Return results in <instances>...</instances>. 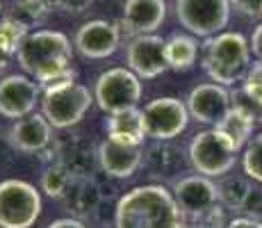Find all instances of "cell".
<instances>
[{
  "label": "cell",
  "instance_id": "obj_29",
  "mask_svg": "<svg viewBox=\"0 0 262 228\" xmlns=\"http://www.w3.org/2000/svg\"><path fill=\"white\" fill-rule=\"evenodd\" d=\"M239 212H244V217L262 221V187H255V185L251 187V192L246 194L244 205H242Z\"/></svg>",
  "mask_w": 262,
  "mask_h": 228
},
{
  "label": "cell",
  "instance_id": "obj_38",
  "mask_svg": "<svg viewBox=\"0 0 262 228\" xmlns=\"http://www.w3.org/2000/svg\"><path fill=\"white\" fill-rule=\"evenodd\" d=\"M0 14H3V3H0Z\"/></svg>",
  "mask_w": 262,
  "mask_h": 228
},
{
  "label": "cell",
  "instance_id": "obj_39",
  "mask_svg": "<svg viewBox=\"0 0 262 228\" xmlns=\"http://www.w3.org/2000/svg\"><path fill=\"white\" fill-rule=\"evenodd\" d=\"M260 16H262V12H260Z\"/></svg>",
  "mask_w": 262,
  "mask_h": 228
},
{
  "label": "cell",
  "instance_id": "obj_4",
  "mask_svg": "<svg viewBox=\"0 0 262 228\" xmlns=\"http://www.w3.org/2000/svg\"><path fill=\"white\" fill-rule=\"evenodd\" d=\"M173 199L180 212L189 221H203L212 228H226L228 221L224 219V205L219 203V192L212 178L208 176H183L171 187Z\"/></svg>",
  "mask_w": 262,
  "mask_h": 228
},
{
  "label": "cell",
  "instance_id": "obj_10",
  "mask_svg": "<svg viewBox=\"0 0 262 228\" xmlns=\"http://www.w3.org/2000/svg\"><path fill=\"white\" fill-rule=\"evenodd\" d=\"M144 123L146 135L155 141H171L180 133H185L189 123V110L187 103L173 96L155 98L144 105Z\"/></svg>",
  "mask_w": 262,
  "mask_h": 228
},
{
  "label": "cell",
  "instance_id": "obj_5",
  "mask_svg": "<svg viewBox=\"0 0 262 228\" xmlns=\"http://www.w3.org/2000/svg\"><path fill=\"white\" fill-rule=\"evenodd\" d=\"M94 103V94L89 87L67 80V82L48 85L43 87L41 98V114L48 119V123L57 130H67L78 126L84 119Z\"/></svg>",
  "mask_w": 262,
  "mask_h": 228
},
{
  "label": "cell",
  "instance_id": "obj_34",
  "mask_svg": "<svg viewBox=\"0 0 262 228\" xmlns=\"http://www.w3.org/2000/svg\"><path fill=\"white\" fill-rule=\"evenodd\" d=\"M226 228H262V221L251 219V217H237V219L228 221Z\"/></svg>",
  "mask_w": 262,
  "mask_h": 228
},
{
  "label": "cell",
  "instance_id": "obj_18",
  "mask_svg": "<svg viewBox=\"0 0 262 228\" xmlns=\"http://www.w3.org/2000/svg\"><path fill=\"white\" fill-rule=\"evenodd\" d=\"M9 139L14 149L21 153H34L39 155L43 149L53 144V126L43 114H28L23 119H16L9 128Z\"/></svg>",
  "mask_w": 262,
  "mask_h": 228
},
{
  "label": "cell",
  "instance_id": "obj_27",
  "mask_svg": "<svg viewBox=\"0 0 262 228\" xmlns=\"http://www.w3.org/2000/svg\"><path fill=\"white\" fill-rule=\"evenodd\" d=\"M242 167L251 180L262 182V133L251 137V141L246 144L244 155H242Z\"/></svg>",
  "mask_w": 262,
  "mask_h": 228
},
{
  "label": "cell",
  "instance_id": "obj_21",
  "mask_svg": "<svg viewBox=\"0 0 262 228\" xmlns=\"http://www.w3.org/2000/svg\"><path fill=\"white\" fill-rule=\"evenodd\" d=\"M164 53H167V64L171 71L185 73L196 64L199 57V42L189 34H171L164 44Z\"/></svg>",
  "mask_w": 262,
  "mask_h": 228
},
{
  "label": "cell",
  "instance_id": "obj_31",
  "mask_svg": "<svg viewBox=\"0 0 262 228\" xmlns=\"http://www.w3.org/2000/svg\"><path fill=\"white\" fill-rule=\"evenodd\" d=\"M230 5L244 16H260L262 12V0H230Z\"/></svg>",
  "mask_w": 262,
  "mask_h": 228
},
{
  "label": "cell",
  "instance_id": "obj_28",
  "mask_svg": "<svg viewBox=\"0 0 262 228\" xmlns=\"http://www.w3.org/2000/svg\"><path fill=\"white\" fill-rule=\"evenodd\" d=\"M244 94L249 96L253 103H258L262 108V62H255L251 64L249 73H246L244 78Z\"/></svg>",
  "mask_w": 262,
  "mask_h": 228
},
{
  "label": "cell",
  "instance_id": "obj_7",
  "mask_svg": "<svg viewBox=\"0 0 262 228\" xmlns=\"http://www.w3.org/2000/svg\"><path fill=\"white\" fill-rule=\"evenodd\" d=\"M94 100L107 114L137 108L142 100V78L135 75L128 67H114L103 71L96 78Z\"/></svg>",
  "mask_w": 262,
  "mask_h": 228
},
{
  "label": "cell",
  "instance_id": "obj_15",
  "mask_svg": "<svg viewBox=\"0 0 262 228\" xmlns=\"http://www.w3.org/2000/svg\"><path fill=\"white\" fill-rule=\"evenodd\" d=\"M55 162H62L69 171L78 176H92L98 164V149H94L92 139L87 135H69L62 139H53Z\"/></svg>",
  "mask_w": 262,
  "mask_h": 228
},
{
  "label": "cell",
  "instance_id": "obj_37",
  "mask_svg": "<svg viewBox=\"0 0 262 228\" xmlns=\"http://www.w3.org/2000/svg\"><path fill=\"white\" fill-rule=\"evenodd\" d=\"M183 228H212V226L203 224V221H191V224H185Z\"/></svg>",
  "mask_w": 262,
  "mask_h": 228
},
{
  "label": "cell",
  "instance_id": "obj_8",
  "mask_svg": "<svg viewBox=\"0 0 262 228\" xmlns=\"http://www.w3.org/2000/svg\"><path fill=\"white\" fill-rule=\"evenodd\" d=\"M41 215V194L28 180L0 182V228H32Z\"/></svg>",
  "mask_w": 262,
  "mask_h": 228
},
{
  "label": "cell",
  "instance_id": "obj_3",
  "mask_svg": "<svg viewBox=\"0 0 262 228\" xmlns=\"http://www.w3.org/2000/svg\"><path fill=\"white\" fill-rule=\"evenodd\" d=\"M251 44L239 32H219L203 44V69L216 85L239 82L251 69Z\"/></svg>",
  "mask_w": 262,
  "mask_h": 228
},
{
  "label": "cell",
  "instance_id": "obj_2",
  "mask_svg": "<svg viewBox=\"0 0 262 228\" xmlns=\"http://www.w3.org/2000/svg\"><path fill=\"white\" fill-rule=\"evenodd\" d=\"M185 215L164 185H139L125 192L114 210V228H183Z\"/></svg>",
  "mask_w": 262,
  "mask_h": 228
},
{
  "label": "cell",
  "instance_id": "obj_24",
  "mask_svg": "<svg viewBox=\"0 0 262 228\" xmlns=\"http://www.w3.org/2000/svg\"><path fill=\"white\" fill-rule=\"evenodd\" d=\"M251 178L239 174H226L216 182V192H219V203L226 210H242L246 194L251 192Z\"/></svg>",
  "mask_w": 262,
  "mask_h": 228
},
{
  "label": "cell",
  "instance_id": "obj_25",
  "mask_svg": "<svg viewBox=\"0 0 262 228\" xmlns=\"http://www.w3.org/2000/svg\"><path fill=\"white\" fill-rule=\"evenodd\" d=\"M73 180H75V176L62 162H53V164H46V169L41 174V190L46 192V196H50V199L62 201Z\"/></svg>",
  "mask_w": 262,
  "mask_h": 228
},
{
  "label": "cell",
  "instance_id": "obj_30",
  "mask_svg": "<svg viewBox=\"0 0 262 228\" xmlns=\"http://www.w3.org/2000/svg\"><path fill=\"white\" fill-rule=\"evenodd\" d=\"M50 3H53V7H57V9H62V12L78 16V14H84L89 7H92L94 0H50Z\"/></svg>",
  "mask_w": 262,
  "mask_h": 228
},
{
  "label": "cell",
  "instance_id": "obj_32",
  "mask_svg": "<svg viewBox=\"0 0 262 228\" xmlns=\"http://www.w3.org/2000/svg\"><path fill=\"white\" fill-rule=\"evenodd\" d=\"M14 144L9 139V130H0V167L9 164L12 162V153H14Z\"/></svg>",
  "mask_w": 262,
  "mask_h": 228
},
{
  "label": "cell",
  "instance_id": "obj_20",
  "mask_svg": "<svg viewBox=\"0 0 262 228\" xmlns=\"http://www.w3.org/2000/svg\"><path fill=\"white\" fill-rule=\"evenodd\" d=\"M105 130H107L110 139L121 141V144H130V146H144V139L148 137L146 135L144 112L139 108L110 114Z\"/></svg>",
  "mask_w": 262,
  "mask_h": 228
},
{
  "label": "cell",
  "instance_id": "obj_35",
  "mask_svg": "<svg viewBox=\"0 0 262 228\" xmlns=\"http://www.w3.org/2000/svg\"><path fill=\"white\" fill-rule=\"evenodd\" d=\"M48 228H87L80 219L75 217H64V219H57L53 224H48Z\"/></svg>",
  "mask_w": 262,
  "mask_h": 228
},
{
  "label": "cell",
  "instance_id": "obj_13",
  "mask_svg": "<svg viewBox=\"0 0 262 228\" xmlns=\"http://www.w3.org/2000/svg\"><path fill=\"white\" fill-rule=\"evenodd\" d=\"M41 96V85L28 75L12 73L0 80V116L5 119H23L34 112V105Z\"/></svg>",
  "mask_w": 262,
  "mask_h": 228
},
{
  "label": "cell",
  "instance_id": "obj_14",
  "mask_svg": "<svg viewBox=\"0 0 262 228\" xmlns=\"http://www.w3.org/2000/svg\"><path fill=\"white\" fill-rule=\"evenodd\" d=\"M230 108H233L230 91L224 85H216V82L196 85L187 96L189 116L196 119L199 123H210L212 128L230 112Z\"/></svg>",
  "mask_w": 262,
  "mask_h": 228
},
{
  "label": "cell",
  "instance_id": "obj_23",
  "mask_svg": "<svg viewBox=\"0 0 262 228\" xmlns=\"http://www.w3.org/2000/svg\"><path fill=\"white\" fill-rule=\"evenodd\" d=\"M50 12H53V3L50 0H14L7 16L14 18L16 23H21L23 28L32 30L46 23Z\"/></svg>",
  "mask_w": 262,
  "mask_h": 228
},
{
  "label": "cell",
  "instance_id": "obj_6",
  "mask_svg": "<svg viewBox=\"0 0 262 228\" xmlns=\"http://www.w3.org/2000/svg\"><path fill=\"white\" fill-rule=\"evenodd\" d=\"M239 151L233 146L219 128H210L203 133L194 135L189 144V162L201 176L208 178H221V176L230 174L235 167Z\"/></svg>",
  "mask_w": 262,
  "mask_h": 228
},
{
  "label": "cell",
  "instance_id": "obj_22",
  "mask_svg": "<svg viewBox=\"0 0 262 228\" xmlns=\"http://www.w3.org/2000/svg\"><path fill=\"white\" fill-rule=\"evenodd\" d=\"M144 164L153 174H171L183 164V153L171 141H155L153 146L144 149Z\"/></svg>",
  "mask_w": 262,
  "mask_h": 228
},
{
  "label": "cell",
  "instance_id": "obj_11",
  "mask_svg": "<svg viewBox=\"0 0 262 228\" xmlns=\"http://www.w3.org/2000/svg\"><path fill=\"white\" fill-rule=\"evenodd\" d=\"M164 44L167 39L158 37V34H142V37H133L125 48V64L135 75L142 80H153L162 75L169 69L167 53H164Z\"/></svg>",
  "mask_w": 262,
  "mask_h": 228
},
{
  "label": "cell",
  "instance_id": "obj_16",
  "mask_svg": "<svg viewBox=\"0 0 262 228\" xmlns=\"http://www.w3.org/2000/svg\"><path fill=\"white\" fill-rule=\"evenodd\" d=\"M98 164L110 178H130L144 164V146H130L105 137L98 144Z\"/></svg>",
  "mask_w": 262,
  "mask_h": 228
},
{
  "label": "cell",
  "instance_id": "obj_12",
  "mask_svg": "<svg viewBox=\"0 0 262 228\" xmlns=\"http://www.w3.org/2000/svg\"><path fill=\"white\" fill-rule=\"evenodd\" d=\"M121 44V28L112 21L96 18L80 25L73 39V48L84 59H105L119 50Z\"/></svg>",
  "mask_w": 262,
  "mask_h": 228
},
{
  "label": "cell",
  "instance_id": "obj_1",
  "mask_svg": "<svg viewBox=\"0 0 262 228\" xmlns=\"http://www.w3.org/2000/svg\"><path fill=\"white\" fill-rule=\"evenodd\" d=\"M18 64L25 73H30L39 85L67 82L75 80L73 69V46L69 37L57 30H34L25 37L16 53Z\"/></svg>",
  "mask_w": 262,
  "mask_h": 228
},
{
  "label": "cell",
  "instance_id": "obj_19",
  "mask_svg": "<svg viewBox=\"0 0 262 228\" xmlns=\"http://www.w3.org/2000/svg\"><path fill=\"white\" fill-rule=\"evenodd\" d=\"M103 201V190L100 185L94 180V176H78L71 187H69L67 196L62 199L64 208L71 212V217L80 219V217H89L94 215L100 208Z\"/></svg>",
  "mask_w": 262,
  "mask_h": 228
},
{
  "label": "cell",
  "instance_id": "obj_33",
  "mask_svg": "<svg viewBox=\"0 0 262 228\" xmlns=\"http://www.w3.org/2000/svg\"><path fill=\"white\" fill-rule=\"evenodd\" d=\"M249 44H251V53L255 55V59L262 62V23H258L253 28V34H251Z\"/></svg>",
  "mask_w": 262,
  "mask_h": 228
},
{
  "label": "cell",
  "instance_id": "obj_26",
  "mask_svg": "<svg viewBox=\"0 0 262 228\" xmlns=\"http://www.w3.org/2000/svg\"><path fill=\"white\" fill-rule=\"evenodd\" d=\"M28 34H30L28 28H23V25L16 23L14 18L5 16L3 21H0V48L9 55H16Z\"/></svg>",
  "mask_w": 262,
  "mask_h": 228
},
{
  "label": "cell",
  "instance_id": "obj_17",
  "mask_svg": "<svg viewBox=\"0 0 262 228\" xmlns=\"http://www.w3.org/2000/svg\"><path fill=\"white\" fill-rule=\"evenodd\" d=\"M167 18V0H125L121 28L130 37L153 34Z\"/></svg>",
  "mask_w": 262,
  "mask_h": 228
},
{
  "label": "cell",
  "instance_id": "obj_9",
  "mask_svg": "<svg viewBox=\"0 0 262 228\" xmlns=\"http://www.w3.org/2000/svg\"><path fill=\"white\" fill-rule=\"evenodd\" d=\"M230 0H176V18L194 37L210 39L230 21Z\"/></svg>",
  "mask_w": 262,
  "mask_h": 228
},
{
  "label": "cell",
  "instance_id": "obj_36",
  "mask_svg": "<svg viewBox=\"0 0 262 228\" xmlns=\"http://www.w3.org/2000/svg\"><path fill=\"white\" fill-rule=\"evenodd\" d=\"M9 59H12V55H9V53H5V50L0 48V73H3V71L9 67Z\"/></svg>",
  "mask_w": 262,
  "mask_h": 228
}]
</instances>
